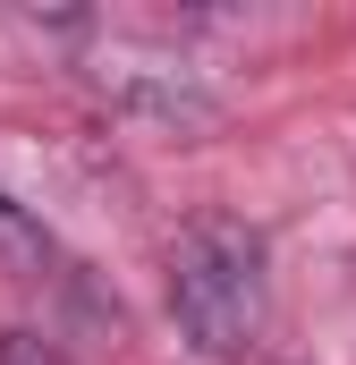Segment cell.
I'll use <instances>...</instances> for the list:
<instances>
[{
  "label": "cell",
  "mask_w": 356,
  "mask_h": 365,
  "mask_svg": "<svg viewBox=\"0 0 356 365\" xmlns=\"http://www.w3.org/2000/svg\"><path fill=\"white\" fill-rule=\"evenodd\" d=\"M93 86L110 93L119 110H136V119H162V128H204L221 102L195 86L187 68H170V60H93Z\"/></svg>",
  "instance_id": "2"
},
{
  "label": "cell",
  "mask_w": 356,
  "mask_h": 365,
  "mask_svg": "<svg viewBox=\"0 0 356 365\" xmlns=\"http://www.w3.org/2000/svg\"><path fill=\"white\" fill-rule=\"evenodd\" d=\"M0 272L26 280V289H51V280H68V255H60V238L17 204V195H0Z\"/></svg>",
  "instance_id": "3"
},
{
  "label": "cell",
  "mask_w": 356,
  "mask_h": 365,
  "mask_svg": "<svg viewBox=\"0 0 356 365\" xmlns=\"http://www.w3.org/2000/svg\"><path fill=\"white\" fill-rule=\"evenodd\" d=\"M0 365H68L43 331H0Z\"/></svg>",
  "instance_id": "4"
},
{
  "label": "cell",
  "mask_w": 356,
  "mask_h": 365,
  "mask_svg": "<svg viewBox=\"0 0 356 365\" xmlns=\"http://www.w3.org/2000/svg\"><path fill=\"white\" fill-rule=\"evenodd\" d=\"M263 238L238 212H195L170 238V323L204 349V357H246L263 340Z\"/></svg>",
  "instance_id": "1"
}]
</instances>
